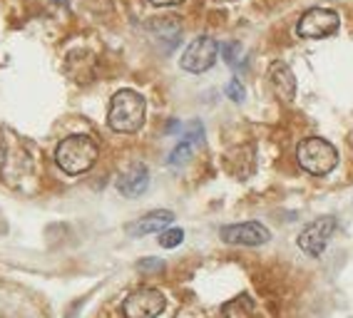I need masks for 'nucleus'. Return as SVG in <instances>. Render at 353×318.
I'll use <instances>...</instances> for the list:
<instances>
[{"label": "nucleus", "mask_w": 353, "mask_h": 318, "mask_svg": "<svg viewBox=\"0 0 353 318\" xmlns=\"http://www.w3.org/2000/svg\"><path fill=\"white\" fill-rule=\"evenodd\" d=\"M147 102L134 89H120L110 100L108 125L120 134H134L145 125Z\"/></svg>", "instance_id": "obj_1"}, {"label": "nucleus", "mask_w": 353, "mask_h": 318, "mask_svg": "<svg viewBox=\"0 0 353 318\" xmlns=\"http://www.w3.org/2000/svg\"><path fill=\"white\" fill-rule=\"evenodd\" d=\"M55 162L70 177L85 174L97 162V145L88 134H70L55 149Z\"/></svg>", "instance_id": "obj_2"}, {"label": "nucleus", "mask_w": 353, "mask_h": 318, "mask_svg": "<svg viewBox=\"0 0 353 318\" xmlns=\"http://www.w3.org/2000/svg\"><path fill=\"white\" fill-rule=\"evenodd\" d=\"M296 159L303 172L314 174V177H323V174L334 172L339 165V152L331 142L321 140V137H309L296 147Z\"/></svg>", "instance_id": "obj_3"}, {"label": "nucleus", "mask_w": 353, "mask_h": 318, "mask_svg": "<svg viewBox=\"0 0 353 318\" xmlns=\"http://www.w3.org/2000/svg\"><path fill=\"white\" fill-rule=\"evenodd\" d=\"M339 28H341V18L331 8H311L296 23V32L301 38H309V40L331 38V35L339 32Z\"/></svg>", "instance_id": "obj_4"}, {"label": "nucleus", "mask_w": 353, "mask_h": 318, "mask_svg": "<svg viewBox=\"0 0 353 318\" xmlns=\"http://www.w3.org/2000/svg\"><path fill=\"white\" fill-rule=\"evenodd\" d=\"M164 306H167L164 293L159 288L145 286L127 296L122 304V313L125 318H157L164 311Z\"/></svg>", "instance_id": "obj_5"}, {"label": "nucleus", "mask_w": 353, "mask_h": 318, "mask_svg": "<svg viewBox=\"0 0 353 318\" xmlns=\"http://www.w3.org/2000/svg\"><path fill=\"white\" fill-rule=\"evenodd\" d=\"M216 55H219L216 40L209 38V35H202V38L192 40L190 47L184 50L179 65H182V70L192 72V75H202V72H207L216 63Z\"/></svg>", "instance_id": "obj_6"}, {"label": "nucleus", "mask_w": 353, "mask_h": 318, "mask_svg": "<svg viewBox=\"0 0 353 318\" xmlns=\"http://www.w3.org/2000/svg\"><path fill=\"white\" fill-rule=\"evenodd\" d=\"M219 236L221 242L232 244V246H261V244L272 242V231L259 222H241L221 226Z\"/></svg>", "instance_id": "obj_7"}, {"label": "nucleus", "mask_w": 353, "mask_h": 318, "mask_svg": "<svg viewBox=\"0 0 353 318\" xmlns=\"http://www.w3.org/2000/svg\"><path fill=\"white\" fill-rule=\"evenodd\" d=\"M336 229V217H319L306 226V229L299 234V248L309 256H321L323 248H326L328 239Z\"/></svg>", "instance_id": "obj_8"}, {"label": "nucleus", "mask_w": 353, "mask_h": 318, "mask_svg": "<svg viewBox=\"0 0 353 318\" xmlns=\"http://www.w3.org/2000/svg\"><path fill=\"white\" fill-rule=\"evenodd\" d=\"M150 187V169L145 165H132L127 167L125 172L117 177V191L127 199L142 197Z\"/></svg>", "instance_id": "obj_9"}, {"label": "nucleus", "mask_w": 353, "mask_h": 318, "mask_svg": "<svg viewBox=\"0 0 353 318\" xmlns=\"http://www.w3.org/2000/svg\"><path fill=\"white\" fill-rule=\"evenodd\" d=\"M174 222V211L170 209H154L145 217H139L137 222L127 224V234L130 236H147V234H159L170 224Z\"/></svg>", "instance_id": "obj_10"}, {"label": "nucleus", "mask_w": 353, "mask_h": 318, "mask_svg": "<svg viewBox=\"0 0 353 318\" xmlns=\"http://www.w3.org/2000/svg\"><path fill=\"white\" fill-rule=\"evenodd\" d=\"M269 83H272L279 100L294 102V97H296V77H294L289 65L281 63V60L272 63V67H269Z\"/></svg>", "instance_id": "obj_11"}, {"label": "nucleus", "mask_w": 353, "mask_h": 318, "mask_svg": "<svg viewBox=\"0 0 353 318\" xmlns=\"http://www.w3.org/2000/svg\"><path fill=\"white\" fill-rule=\"evenodd\" d=\"M221 311H224V316H227V318H249V316H252V311H254V304H252V299L244 293V296H239V299L229 301Z\"/></svg>", "instance_id": "obj_12"}, {"label": "nucleus", "mask_w": 353, "mask_h": 318, "mask_svg": "<svg viewBox=\"0 0 353 318\" xmlns=\"http://www.w3.org/2000/svg\"><path fill=\"white\" fill-rule=\"evenodd\" d=\"M184 242V231L179 226H167L164 231H159V246L162 248H174Z\"/></svg>", "instance_id": "obj_13"}, {"label": "nucleus", "mask_w": 353, "mask_h": 318, "mask_svg": "<svg viewBox=\"0 0 353 318\" xmlns=\"http://www.w3.org/2000/svg\"><path fill=\"white\" fill-rule=\"evenodd\" d=\"M192 159V142H187V140H182L179 145L172 149V154H170V165L172 167H182V165H187Z\"/></svg>", "instance_id": "obj_14"}, {"label": "nucleus", "mask_w": 353, "mask_h": 318, "mask_svg": "<svg viewBox=\"0 0 353 318\" xmlns=\"http://www.w3.org/2000/svg\"><path fill=\"white\" fill-rule=\"evenodd\" d=\"M239 58H241V45L239 43L224 45V60H227L232 67H239Z\"/></svg>", "instance_id": "obj_15"}, {"label": "nucleus", "mask_w": 353, "mask_h": 318, "mask_svg": "<svg viewBox=\"0 0 353 318\" xmlns=\"http://www.w3.org/2000/svg\"><path fill=\"white\" fill-rule=\"evenodd\" d=\"M227 97L232 102H244V97H246L244 95V85H241L239 80H236V77H234L232 83L227 85Z\"/></svg>", "instance_id": "obj_16"}, {"label": "nucleus", "mask_w": 353, "mask_h": 318, "mask_svg": "<svg viewBox=\"0 0 353 318\" xmlns=\"http://www.w3.org/2000/svg\"><path fill=\"white\" fill-rule=\"evenodd\" d=\"M139 268H142V271H159V268H162V261L159 259H142L139 261Z\"/></svg>", "instance_id": "obj_17"}, {"label": "nucleus", "mask_w": 353, "mask_h": 318, "mask_svg": "<svg viewBox=\"0 0 353 318\" xmlns=\"http://www.w3.org/2000/svg\"><path fill=\"white\" fill-rule=\"evenodd\" d=\"M150 3L157 8H172V6H179L182 0H150Z\"/></svg>", "instance_id": "obj_18"}, {"label": "nucleus", "mask_w": 353, "mask_h": 318, "mask_svg": "<svg viewBox=\"0 0 353 318\" xmlns=\"http://www.w3.org/2000/svg\"><path fill=\"white\" fill-rule=\"evenodd\" d=\"M52 3H55V6H68L70 0H52Z\"/></svg>", "instance_id": "obj_19"}]
</instances>
